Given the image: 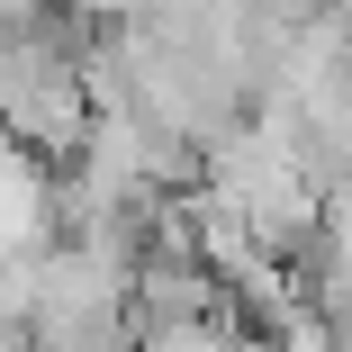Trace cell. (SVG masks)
<instances>
[{
	"mask_svg": "<svg viewBox=\"0 0 352 352\" xmlns=\"http://www.w3.org/2000/svg\"><path fill=\"white\" fill-rule=\"evenodd\" d=\"M217 316H226V280L208 271L199 253H145V271H135V289H126L135 343H163V334L217 325Z\"/></svg>",
	"mask_w": 352,
	"mask_h": 352,
	"instance_id": "6da1fadb",
	"label": "cell"
},
{
	"mask_svg": "<svg viewBox=\"0 0 352 352\" xmlns=\"http://www.w3.org/2000/svg\"><path fill=\"white\" fill-rule=\"evenodd\" d=\"M36 352H145V343H135L126 307H109V316H82V325H54V334H36Z\"/></svg>",
	"mask_w": 352,
	"mask_h": 352,
	"instance_id": "7a4b0ae2",
	"label": "cell"
}]
</instances>
